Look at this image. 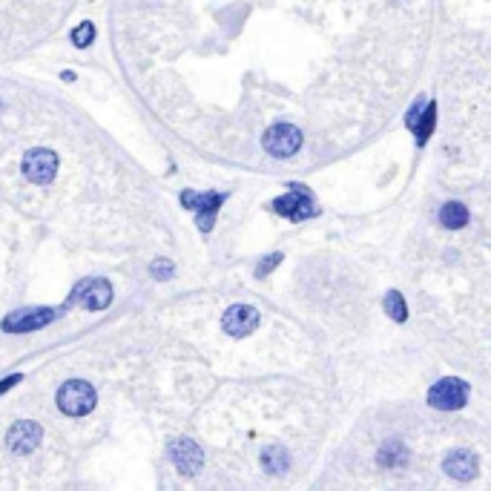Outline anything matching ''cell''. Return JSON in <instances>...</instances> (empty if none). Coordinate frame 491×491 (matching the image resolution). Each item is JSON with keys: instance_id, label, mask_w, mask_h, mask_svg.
<instances>
[{"instance_id": "obj_1", "label": "cell", "mask_w": 491, "mask_h": 491, "mask_svg": "<svg viewBox=\"0 0 491 491\" xmlns=\"http://www.w3.org/2000/svg\"><path fill=\"white\" fill-rule=\"evenodd\" d=\"M95 388L84 379H69L60 391H58V408L66 416H84L95 408Z\"/></svg>"}, {"instance_id": "obj_2", "label": "cell", "mask_w": 491, "mask_h": 491, "mask_svg": "<svg viewBox=\"0 0 491 491\" xmlns=\"http://www.w3.org/2000/svg\"><path fill=\"white\" fill-rule=\"evenodd\" d=\"M302 147V132L293 124H273L264 132V150L273 158H291Z\"/></svg>"}, {"instance_id": "obj_3", "label": "cell", "mask_w": 491, "mask_h": 491, "mask_svg": "<svg viewBox=\"0 0 491 491\" xmlns=\"http://www.w3.org/2000/svg\"><path fill=\"white\" fill-rule=\"evenodd\" d=\"M465 399H468V385L457 377H446L428 391V402L440 411H457L465 405Z\"/></svg>"}, {"instance_id": "obj_4", "label": "cell", "mask_w": 491, "mask_h": 491, "mask_svg": "<svg viewBox=\"0 0 491 491\" xmlns=\"http://www.w3.org/2000/svg\"><path fill=\"white\" fill-rule=\"evenodd\" d=\"M63 311H55V308H23L12 316L4 319V330H12V333H29V330H41L43 325L55 322Z\"/></svg>"}, {"instance_id": "obj_5", "label": "cell", "mask_w": 491, "mask_h": 491, "mask_svg": "<svg viewBox=\"0 0 491 491\" xmlns=\"http://www.w3.org/2000/svg\"><path fill=\"white\" fill-rule=\"evenodd\" d=\"M23 173L32 184H49L58 173V156L52 150H32L23 156Z\"/></svg>"}, {"instance_id": "obj_6", "label": "cell", "mask_w": 491, "mask_h": 491, "mask_svg": "<svg viewBox=\"0 0 491 491\" xmlns=\"http://www.w3.org/2000/svg\"><path fill=\"white\" fill-rule=\"evenodd\" d=\"M72 302H78L87 311H104L112 302V288H109L107 279H90V282H84L72 293Z\"/></svg>"}, {"instance_id": "obj_7", "label": "cell", "mask_w": 491, "mask_h": 491, "mask_svg": "<svg viewBox=\"0 0 491 491\" xmlns=\"http://www.w3.org/2000/svg\"><path fill=\"white\" fill-rule=\"evenodd\" d=\"M225 201V193H204V195H195V193H181V204L190 207V210H198V227L207 233L210 227H213V216L219 204Z\"/></svg>"}, {"instance_id": "obj_8", "label": "cell", "mask_w": 491, "mask_h": 491, "mask_svg": "<svg viewBox=\"0 0 491 491\" xmlns=\"http://www.w3.org/2000/svg\"><path fill=\"white\" fill-rule=\"evenodd\" d=\"M41 437H43V431H41L38 423H32V419H21V423H15V426L9 428L6 446H9L15 454H29V451L38 448Z\"/></svg>"}, {"instance_id": "obj_9", "label": "cell", "mask_w": 491, "mask_h": 491, "mask_svg": "<svg viewBox=\"0 0 491 491\" xmlns=\"http://www.w3.org/2000/svg\"><path fill=\"white\" fill-rule=\"evenodd\" d=\"M293 190L296 193L279 195L273 201V210H276V213H282V216H288V219H293V222H302V219H308L313 213V204H311V198H308V193L302 187H293Z\"/></svg>"}, {"instance_id": "obj_10", "label": "cell", "mask_w": 491, "mask_h": 491, "mask_svg": "<svg viewBox=\"0 0 491 491\" xmlns=\"http://www.w3.org/2000/svg\"><path fill=\"white\" fill-rule=\"evenodd\" d=\"M222 325H225V330H227L230 336H247V333H253L256 325H259V311L250 308V305H233V308L225 313Z\"/></svg>"}, {"instance_id": "obj_11", "label": "cell", "mask_w": 491, "mask_h": 491, "mask_svg": "<svg viewBox=\"0 0 491 491\" xmlns=\"http://www.w3.org/2000/svg\"><path fill=\"white\" fill-rule=\"evenodd\" d=\"M170 460H173V465L181 471V474H195L198 468H201V463H204V454H201V448L193 443V440H178V443H173V448H170Z\"/></svg>"}, {"instance_id": "obj_12", "label": "cell", "mask_w": 491, "mask_h": 491, "mask_svg": "<svg viewBox=\"0 0 491 491\" xmlns=\"http://www.w3.org/2000/svg\"><path fill=\"white\" fill-rule=\"evenodd\" d=\"M446 471L454 477V480H471L477 474V457L465 448H454L448 457H446Z\"/></svg>"}, {"instance_id": "obj_13", "label": "cell", "mask_w": 491, "mask_h": 491, "mask_svg": "<svg viewBox=\"0 0 491 491\" xmlns=\"http://www.w3.org/2000/svg\"><path fill=\"white\" fill-rule=\"evenodd\" d=\"M440 222H443L448 230H460V227L468 225V210H465L460 201H448V204H443V210H440Z\"/></svg>"}, {"instance_id": "obj_14", "label": "cell", "mask_w": 491, "mask_h": 491, "mask_svg": "<svg viewBox=\"0 0 491 491\" xmlns=\"http://www.w3.org/2000/svg\"><path fill=\"white\" fill-rule=\"evenodd\" d=\"M261 465H264L270 474H282V471L291 465V457H288V451H285L282 446H267V448L261 451Z\"/></svg>"}, {"instance_id": "obj_15", "label": "cell", "mask_w": 491, "mask_h": 491, "mask_svg": "<svg viewBox=\"0 0 491 491\" xmlns=\"http://www.w3.org/2000/svg\"><path fill=\"white\" fill-rule=\"evenodd\" d=\"M434 115H437V107H434V104H428V107H426V118H423V121H419V124H414L419 147H423V144H426V138H428V135H431V129H434Z\"/></svg>"}, {"instance_id": "obj_16", "label": "cell", "mask_w": 491, "mask_h": 491, "mask_svg": "<svg viewBox=\"0 0 491 491\" xmlns=\"http://www.w3.org/2000/svg\"><path fill=\"white\" fill-rule=\"evenodd\" d=\"M385 311H388V316H391L394 322H405V316H408V311H405V299H402L396 291H391V293L385 296Z\"/></svg>"}, {"instance_id": "obj_17", "label": "cell", "mask_w": 491, "mask_h": 491, "mask_svg": "<svg viewBox=\"0 0 491 491\" xmlns=\"http://www.w3.org/2000/svg\"><path fill=\"white\" fill-rule=\"evenodd\" d=\"M279 261H282V256H279V253L267 256V259H264V261H261V264L256 267V276H259V279H261V276H267V273H270V270H273V267H276Z\"/></svg>"}, {"instance_id": "obj_18", "label": "cell", "mask_w": 491, "mask_h": 491, "mask_svg": "<svg viewBox=\"0 0 491 491\" xmlns=\"http://www.w3.org/2000/svg\"><path fill=\"white\" fill-rule=\"evenodd\" d=\"M78 46H87L90 41H92V23H81V29L75 32V38H72Z\"/></svg>"}, {"instance_id": "obj_19", "label": "cell", "mask_w": 491, "mask_h": 491, "mask_svg": "<svg viewBox=\"0 0 491 491\" xmlns=\"http://www.w3.org/2000/svg\"><path fill=\"white\" fill-rule=\"evenodd\" d=\"M170 273H173V264H170V261H164V259H158V261L153 264V276H156V279H167Z\"/></svg>"}, {"instance_id": "obj_20", "label": "cell", "mask_w": 491, "mask_h": 491, "mask_svg": "<svg viewBox=\"0 0 491 491\" xmlns=\"http://www.w3.org/2000/svg\"><path fill=\"white\" fill-rule=\"evenodd\" d=\"M21 382V374H15V377H9V379H4V382H0V394H4V391H9V388H15Z\"/></svg>"}]
</instances>
